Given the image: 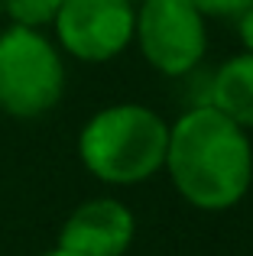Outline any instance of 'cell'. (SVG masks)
Here are the masks:
<instances>
[{
  "label": "cell",
  "mask_w": 253,
  "mask_h": 256,
  "mask_svg": "<svg viewBox=\"0 0 253 256\" xmlns=\"http://www.w3.org/2000/svg\"><path fill=\"white\" fill-rule=\"evenodd\" d=\"M166 169L188 204L202 211H228L253 182V146L247 130L218 107L198 104L169 126Z\"/></svg>",
  "instance_id": "obj_1"
},
{
  "label": "cell",
  "mask_w": 253,
  "mask_h": 256,
  "mask_svg": "<svg viewBox=\"0 0 253 256\" xmlns=\"http://www.w3.org/2000/svg\"><path fill=\"white\" fill-rule=\"evenodd\" d=\"M169 124L143 104L98 110L78 136L82 166L108 185H136L166 166Z\"/></svg>",
  "instance_id": "obj_2"
},
{
  "label": "cell",
  "mask_w": 253,
  "mask_h": 256,
  "mask_svg": "<svg viewBox=\"0 0 253 256\" xmlns=\"http://www.w3.org/2000/svg\"><path fill=\"white\" fill-rule=\"evenodd\" d=\"M62 91L65 65L49 36L16 23L0 32V110L20 120L42 117Z\"/></svg>",
  "instance_id": "obj_3"
},
{
  "label": "cell",
  "mask_w": 253,
  "mask_h": 256,
  "mask_svg": "<svg viewBox=\"0 0 253 256\" xmlns=\"http://www.w3.org/2000/svg\"><path fill=\"white\" fill-rule=\"evenodd\" d=\"M133 39L143 58L166 78L188 75L208 49L204 16L188 0H143Z\"/></svg>",
  "instance_id": "obj_4"
},
{
  "label": "cell",
  "mask_w": 253,
  "mask_h": 256,
  "mask_svg": "<svg viewBox=\"0 0 253 256\" xmlns=\"http://www.w3.org/2000/svg\"><path fill=\"white\" fill-rule=\"evenodd\" d=\"M56 39L78 62H110L133 42V0H65L52 20Z\"/></svg>",
  "instance_id": "obj_5"
},
{
  "label": "cell",
  "mask_w": 253,
  "mask_h": 256,
  "mask_svg": "<svg viewBox=\"0 0 253 256\" xmlns=\"http://www.w3.org/2000/svg\"><path fill=\"white\" fill-rule=\"evenodd\" d=\"M136 220L117 198H91L68 214L58 234V246L78 256H124L133 244Z\"/></svg>",
  "instance_id": "obj_6"
},
{
  "label": "cell",
  "mask_w": 253,
  "mask_h": 256,
  "mask_svg": "<svg viewBox=\"0 0 253 256\" xmlns=\"http://www.w3.org/2000/svg\"><path fill=\"white\" fill-rule=\"evenodd\" d=\"M211 107L230 117L237 126L250 130L253 126V52H240V56L228 58L221 72L211 82Z\"/></svg>",
  "instance_id": "obj_7"
},
{
  "label": "cell",
  "mask_w": 253,
  "mask_h": 256,
  "mask_svg": "<svg viewBox=\"0 0 253 256\" xmlns=\"http://www.w3.org/2000/svg\"><path fill=\"white\" fill-rule=\"evenodd\" d=\"M65 0H4V13L16 26H49L56 20V13L62 10Z\"/></svg>",
  "instance_id": "obj_8"
},
{
  "label": "cell",
  "mask_w": 253,
  "mask_h": 256,
  "mask_svg": "<svg viewBox=\"0 0 253 256\" xmlns=\"http://www.w3.org/2000/svg\"><path fill=\"white\" fill-rule=\"evenodd\" d=\"M202 16H240L250 0H188Z\"/></svg>",
  "instance_id": "obj_9"
},
{
  "label": "cell",
  "mask_w": 253,
  "mask_h": 256,
  "mask_svg": "<svg viewBox=\"0 0 253 256\" xmlns=\"http://www.w3.org/2000/svg\"><path fill=\"white\" fill-rule=\"evenodd\" d=\"M237 36H240L244 49L253 52V0H250L247 6H244L240 16H237Z\"/></svg>",
  "instance_id": "obj_10"
},
{
  "label": "cell",
  "mask_w": 253,
  "mask_h": 256,
  "mask_svg": "<svg viewBox=\"0 0 253 256\" xmlns=\"http://www.w3.org/2000/svg\"><path fill=\"white\" fill-rule=\"evenodd\" d=\"M42 256H78V253H72V250H62V246H56V250H49V253H42Z\"/></svg>",
  "instance_id": "obj_11"
},
{
  "label": "cell",
  "mask_w": 253,
  "mask_h": 256,
  "mask_svg": "<svg viewBox=\"0 0 253 256\" xmlns=\"http://www.w3.org/2000/svg\"><path fill=\"white\" fill-rule=\"evenodd\" d=\"M0 16H4V0H0Z\"/></svg>",
  "instance_id": "obj_12"
}]
</instances>
